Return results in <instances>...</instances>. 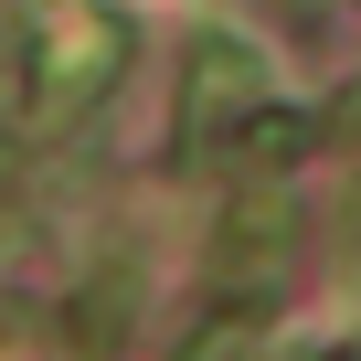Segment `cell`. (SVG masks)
<instances>
[{"label":"cell","mask_w":361,"mask_h":361,"mask_svg":"<svg viewBox=\"0 0 361 361\" xmlns=\"http://www.w3.org/2000/svg\"><path fill=\"white\" fill-rule=\"evenodd\" d=\"M117 64H128V22L96 0H54V22H32V43H22V128L64 138L117 85Z\"/></svg>","instance_id":"obj_1"},{"label":"cell","mask_w":361,"mask_h":361,"mask_svg":"<svg viewBox=\"0 0 361 361\" xmlns=\"http://www.w3.org/2000/svg\"><path fill=\"white\" fill-rule=\"evenodd\" d=\"M255 106H266V64H255V43L202 32L192 54H180V117H170L180 159H213V138H234Z\"/></svg>","instance_id":"obj_2"},{"label":"cell","mask_w":361,"mask_h":361,"mask_svg":"<svg viewBox=\"0 0 361 361\" xmlns=\"http://www.w3.org/2000/svg\"><path fill=\"white\" fill-rule=\"evenodd\" d=\"M266 350V298H224L192 340H180V361H255Z\"/></svg>","instance_id":"obj_3"},{"label":"cell","mask_w":361,"mask_h":361,"mask_svg":"<svg viewBox=\"0 0 361 361\" xmlns=\"http://www.w3.org/2000/svg\"><path fill=\"white\" fill-rule=\"evenodd\" d=\"M128 298H138V276H96L75 308H64V329H75V350H117V319H128Z\"/></svg>","instance_id":"obj_4"},{"label":"cell","mask_w":361,"mask_h":361,"mask_svg":"<svg viewBox=\"0 0 361 361\" xmlns=\"http://www.w3.org/2000/svg\"><path fill=\"white\" fill-rule=\"evenodd\" d=\"M224 149H234V170H255V180H266V170H287V159L308 149V128H298V117H245Z\"/></svg>","instance_id":"obj_5"},{"label":"cell","mask_w":361,"mask_h":361,"mask_svg":"<svg viewBox=\"0 0 361 361\" xmlns=\"http://www.w3.org/2000/svg\"><path fill=\"white\" fill-rule=\"evenodd\" d=\"M276 255H287V213H276V202H245V213H234V245H224V266L245 276V266H276Z\"/></svg>","instance_id":"obj_6"},{"label":"cell","mask_w":361,"mask_h":361,"mask_svg":"<svg viewBox=\"0 0 361 361\" xmlns=\"http://www.w3.org/2000/svg\"><path fill=\"white\" fill-rule=\"evenodd\" d=\"M276 11H287V22H319V11H329V0H276Z\"/></svg>","instance_id":"obj_7"},{"label":"cell","mask_w":361,"mask_h":361,"mask_svg":"<svg viewBox=\"0 0 361 361\" xmlns=\"http://www.w3.org/2000/svg\"><path fill=\"white\" fill-rule=\"evenodd\" d=\"M350 224H361V180H350Z\"/></svg>","instance_id":"obj_8"},{"label":"cell","mask_w":361,"mask_h":361,"mask_svg":"<svg viewBox=\"0 0 361 361\" xmlns=\"http://www.w3.org/2000/svg\"><path fill=\"white\" fill-rule=\"evenodd\" d=\"M340 117H350V128H361V96H350V106H340Z\"/></svg>","instance_id":"obj_9"}]
</instances>
